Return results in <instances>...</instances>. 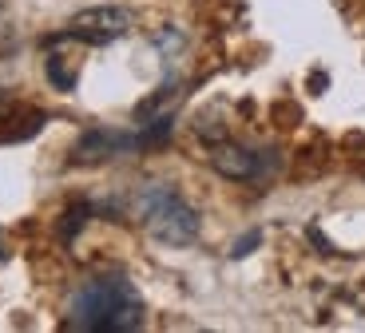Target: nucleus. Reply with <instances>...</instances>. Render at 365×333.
<instances>
[{
    "instance_id": "obj_1",
    "label": "nucleus",
    "mask_w": 365,
    "mask_h": 333,
    "mask_svg": "<svg viewBox=\"0 0 365 333\" xmlns=\"http://www.w3.org/2000/svg\"><path fill=\"white\" fill-rule=\"evenodd\" d=\"M72 329H100V333H128L143 325V297L128 278H96L76 290L68 306Z\"/></svg>"
},
{
    "instance_id": "obj_2",
    "label": "nucleus",
    "mask_w": 365,
    "mask_h": 333,
    "mask_svg": "<svg viewBox=\"0 0 365 333\" xmlns=\"http://www.w3.org/2000/svg\"><path fill=\"white\" fill-rule=\"evenodd\" d=\"M135 210H139V222L147 226V235L163 246H191L199 238L195 207L167 183H151V187L139 190Z\"/></svg>"
},
{
    "instance_id": "obj_3",
    "label": "nucleus",
    "mask_w": 365,
    "mask_h": 333,
    "mask_svg": "<svg viewBox=\"0 0 365 333\" xmlns=\"http://www.w3.org/2000/svg\"><path fill=\"white\" fill-rule=\"evenodd\" d=\"M135 16L128 9H115V4H100V9H83L68 20L64 36L80 40V44H115L119 36H128Z\"/></svg>"
},
{
    "instance_id": "obj_4",
    "label": "nucleus",
    "mask_w": 365,
    "mask_h": 333,
    "mask_svg": "<svg viewBox=\"0 0 365 333\" xmlns=\"http://www.w3.org/2000/svg\"><path fill=\"white\" fill-rule=\"evenodd\" d=\"M135 147H147L143 131H108V127H96L76 143V159L91 163V159H111V155H128Z\"/></svg>"
},
{
    "instance_id": "obj_5",
    "label": "nucleus",
    "mask_w": 365,
    "mask_h": 333,
    "mask_svg": "<svg viewBox=\"0 0 365 333\" xmlns=\"http://www.w3.org/2000/svg\"><path fill=\"white\" fill-rule=\"evenodd\" d=\"M210 167L222 175V179H258L262 175V159H258L255 151H247V147H235V143H222L210 151Z\"/></svg>"
},
{
    "instance_id": "obj_6",
    "label": "nucleus",
    "mask_w": 365,
    "mask_h": 333,
    "mask_svg": "<svg viewBox=\"0 0 365 333\" xmlns=\"http://www.w3.org/2000/svg\"><path fill=\"white\" fill-rule=\"evenodd\" d=\"M48 80L56 83V88L60 91H72L76 88V76H80V63L72 60V56H64V52H52L48 56Z\"/></svg>"
},
{
    "instance_id": "obj_7",
    "label": "nucleus",
    "mask_w": 365,
    "mask_h": 333,
    "mask_svg": "<svg viewBox=\"0 0 365 333\" xmlns=\"http://www.w3.org/2000/svg\"><path fill=\"white\" fill-rule=\"evenodd\" d=\"M258 238H262V235H258V230H250L247 238H238V242H235V250H230V258H247V254H250V250H255V246H258Z\"/></svg>"
},
{
    "instance_id": "obj_8",
    "label": "nucleus",
    "mask_w": 365,
    "mask_h": 333,
    "mask_svg": "<svg viewBox=\"0 0 365 333\" xmlns=\"http://www.w3.org/2000/svg\"><path fill=\"white\" fill-rule=\"evenodd\" d=\"M0 258H4V246H0Z\"/></svg>"
}]
</instances>
